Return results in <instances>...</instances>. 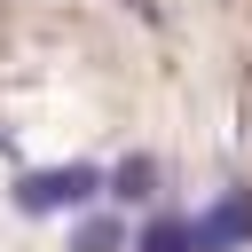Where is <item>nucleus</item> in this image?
<instances>
[{
	"mask_svg": "<svg viewBox=\"0 0 252 252\" xmlns=\"http://www.w3.org/2000/svg\"><path fill=\"white\" fill-rule=\"evenodd\" d=\"M102 197V165H47V173H24L16 181V213L47 220V213H87Z\"/></svg>",
	"mask_w": 252,
	"mask_h": 252,
	"instance_id": "f257e3e1",
	"label": "nucleus"
},
{
	"mask_svg": "<svg viewBox=\"0 0 252 252\" xmlns=\"http://www.w3.org/2000/svg\"><path fill=\"white\" fill-rule=\"evenodd\" d=\"M189 236H197V252H244L252 244V189H220L189 220Z\"/></svg>",
	"mask_w": 252,
	"mask_h": 252,
	"instance_id": "f03ea898",
	"label": "nucleus"
},
{
	"mask_svg": "<svg viewBox=\"0 0 252 252\" xmlns=\"http://www.w3.org/2000/svg\"><path fill=\"white\" fill-rule=\"evenodd\" d=\"M150 189H158V158H126L102 173V197H118V205H142Z\"/></svg>",
	"mask_w": 252,
	"mask_h": 252,
	"instance_id": "7ed1b4c3",
	"label": "nucleus"
},
{
	"mask_svg": "<svg viewBox=\"0 0 252 252\" xmlns=\"http://www.w3.org/2000/svg\"><path fill=\"white\" fill-rule=\"evenodd\" d=\"M134 252H197L189 213H150V220H142V236H134Z\"/></svg>",
	"mask_w": 252,
	"mask_h": 252,
	"instance_id": "20e7f679",
	"label": "nucleus"
},
{
	"mask_svg": "<svg viewBox=\"0 0 252 252\" xmlns=\"http://www.w3.org/2000/svg\"><path fill=\"white\" fill-rule=\"evenodd\" d=\"M126 244V228H118V213H87L79 228H71V252H118Z\"/></svg>",
	"mask_w": 252,
	"mask_h": 252,
	"instance_id": "39448f33",
	"label": "nucleus"
}]
</instances>
